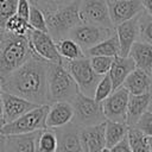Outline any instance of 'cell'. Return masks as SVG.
Listing matches in <instances>:
<instances>
[{
	"label": "cell",
	"instance_id": "1",
	"mask_svg": "<svg viewBox=\"0 0 152 152\" xmlns=\"http://www.w3.org/2000/svg\"><path fill=\"white\" fill-rule=\"evenodd\" d=\"M49 62L33 55L24 64L0 82L2 90L20 96L37 106L49 103L48 96Z\"/></svg>",
	"mask_w": 152,
	"mask_h": 152
},
{
	"label": "cell",
	"instance_id": "2",
	"mask_svg": "<svg viewBox=\"0 0 152 152\" xmlns=\"http://www.w3.org/2000/svg\"><path fill=\"white\" fill-rule=\"evenodd\" d=\"M33 55L26 34L4 30L0 38V82Z\"/></svg>",
	"mask_w": 152,
	"mask_h": 152
},
{
	"label": "cell",
	"instance_id": "3",
	"mask_svg": "<svg viewBox=\"0 0 152 152\" xmlns=\"http://www.w3.org/2000/svg\"><path fill=\"white\" fill-rule=\"evenodd\" d=\"M48 96L49 103L56 101L70 102L78 93V87L69 74L62 61L58 63H50L48 65Z\"/></svg>",
	"mask_w": 152,
	"mask_h": 152
},
{
	"label": "cell",
	"instance_id": "4",
	"mask_svg": "<svg viewBox=\"0 0 152 152\" xmlns=\"http://www.w3.org/2000/svg\"><path fill=\"white\" fill-rule=\"evenodd\" d=\"M78 4L80 0H74L63 7L44 14L48 33L55 42L68 37L71 28L81 23L78 15Z\"/></svg>",
	"mask_w": 152,
	"mask_h": 152
},
{
	"label": "cell",
	"instance_id": "5",
	"mask_svg": "<svg viewBox=\"0 0 152 152\" xmlns=\"http://www.w3.org/2000/svg\"><path fill=\"white\" fill-rule=\"evenodd\" d=\"M49 109V103L39 104L25 114L20 115L15 120L4 124L0 127L1 135H10V134H21V133H31L36 131H40L46 128L45 127V118Z\"/></svg>",
	"mask_w": 152,
	"mask_h": 152
},
{
	"label": "cell",
	"instance_id": "6",
	"mask_svg": "<svg viewBox=\"0 0 152 152\" xmlns=\"http://www.w3.org/2000/svg\"><path fill=\"white\" fill-rule=\"evenodd\" d=\"M62 63L66 68L69 74L72 76V78L75 80L80 93L93 97L96 84L102 76L97 75L93 70V68L90 65L89 57L86 56L82 58L72 59V61L62 59Z\"/></svg>",
	"mask_w": 152,
	"mask_h": 152
},
{
	"label": "cell",
	"instance_id": "7",
	"mask_svg": "<svg viewBox=\"0 0 152 152\" xmlns=\"http://www.w3.org/2000/svg\"><path fill=\"white\" fill-rule=\"evenodd\" d=\"M74 108V119L72 121L80 126H93L100 122L106 121L102 102H97L91 96H87L82 93H78L71 101Z\"/></svg>",
	"mask_w": 152,
	"mask_h": 152
},
{
	"label": "cell",
	"instance_id": "8",
	"mask_svg": "<svg viewBox=\"0 0 152 152\" xmlns=\"http://www.w3.org/2000/svg\"><path fill=\"white\" fill-rule=\"evenodd\" d=\"M113 33H115L114 27H104L100 25L80 23L74 28H71L68 37L75 40L81 46V49L86 51L95 44L100 43L101 40L110 37Z\"/></svg>",
	"mask_w": 152,
	"mask_h": 152
},
{
	"label": "cell",
	"instance_id": "9",
	"mask_svg": "<svg viewBox=\"0 0 152 152\" xmlns=\"http://www.w3.org/2000/svg\"><path fill=\"white\" fill-rule=\"evenodd\" d=\"M78 15L81 23L114 27L109 17L107 0H80Z\"/></svg>",
	"mask_w": 152,
	"mask_h": 152
},
{
	"label": "cell",
	"instance_id": "10",
	"mask_svg": "<svg viewBox=\"0 0 152 152\" xmlns=\"http://www.w3.org/2000/svg\"><path fill=\"white\" fill-rule=\"evenodd\" d=\"M26 37L36 56L50 63H58L62 61V57L59 56L56 48V42L48 32L30 28L26 33Z\"/></svg>",
	"mask_w": 152,
	"mask_h": 152
},
{
	"label": "cell",
	"instance_id": "11",
	"mask_svg": "<svg viewBox=\"0 0 152 152\" xmlns=\"http://www.w3.org/2000/svg\"><path fill=\"white\" fill-rule=\"evenodd\" d=\"M128 97H129V93L122 86L114 89L102 101V109L106 120L125 122Z\"/></svg>",
	"mask_w": 152,
	"mask_h": 152
},
{
	"label": "cell",
	"instance_id": "12",
	"mask_svg": "<svg viewBox=\"0 0 152 152\" xmlns=\"http://www.w3.org/2000/svg\"><path fill=\"white\" fill-rule=\"evenodd\" d=\"M112 24L116 26L129 20L144 11L141 0H107Z\"/></svg>",
	"mask_w": 152,
	"mask_h": 152
},
{
	"label": "cell",
	"instance_id": "13",
	"mask_svg": "<svg viewBox=\"0 0 152 152\" xmlns=\"http://www.w3.org/2000/svg\"><path fill=\"white\" fill-rule=\"evenodd\" d=\"M57 135L56 152H83L80 140V126L74 121L55 128Z\"/></svg>",
	"mask_w": 152,
	"mask_h": 152
},
{
	"label": "cell",
	"instance_id": "14",
	"mask_svg": "<svg viewBox=\"0 0 152 152\" xmlns=\"http://www.w3.org/2000/svg\"><path fill=\"white\" fill-rule=\"evenodd\" d=\"M2 90V89H1ZM2 97V107H4V122H11L19 118L20 115L25 114L30 109L37 107V104L20 97L17 95H13L11 93H7L5 90L1 91Z\"/></svg>",
	"mask_w": 152,
	"mask_h": 152
},
{
	"label": "cell",
	"instance_id": "15",
	"mask_svg": "<svg viewBox=\"0 0 152 152\" xmlns=\"http://www.w3.org/2000/svg\"><path fill=\"white\" fill-rule=\"evenodd\" d=\"M74 119V108L72 104L68 101H56L49 103V109L45 118V127L46 128H58Z\"/></svg>",
	"mask_w": 152,
	"mask_h": 152
},
{
	"label": "cell",
	"instance_id": "16",
	"mask_svg": "<svg viewBox=\"0 0 152 152\" xmlns=\"http://www.w3.org/2000/svg\"><path fill=\"white\" fill-rule=\"evenodd\" d=\"M106 121L93 126L80 127V140L83 152H100L104 146Z\"/></svg>",
	"mask_w": 152,
	"mask_h": 152
},
{
	"label": "cell",
	"instance_id": "17",
	"mask_svg": "<svg viewBox=\"0 0 152 152\" xmlns=\"http://www.w3.org/2000/svg\"><path fill=\"white\" fill-rule=\"evenodd\" d=\"M138 17H134L129 20H126L121 24L114 26L115 34L119 40L120 45V53L119 56H128L129 49L132 44L139 39V25H138Z\"/></svg>",
	"mask_w": 152,
	"mask_h": 152
},
{
	"label": "cell",
	"instance_id": "18",
	"mask_svg": "<svg viewBox=\"0 0 152 152\" xmlns=\"http://www.w3.org/2000/svg\"><path fill=\"white\" fill-rule=\"evenodd\" d=\"M40 131L4 135L5 152H37V138Z\"/></svg>",
	"mask_w": 152,
	"mask_h": 152
},
{
	"label": "cell",
	"instance_id": "19",
	"mask_svg": "<svg viewBox=\"0 0 152 152\" xmlns=\"http://www.w3.org/2000/svg\"><path fill=\"white\" fill-rule=\"evenodd\" d=\"M152 103V89L147 93L139 95H131L128 97L127 113H126V124L127 126H134L139 118L150 109Z\"/></svg>",
	"mask_w": 152,
	"mask_h": 152
},
{
	"label": "cell",
	"instance_id": "20",
	"mask_svg": "<svg viewBox=\"0 0 152 152\" xmlns=\"http://www.w3.org/2000/svg\"><path fill=\"white\" fill-rule=\"evenodd\" d=\"M122 87L126 88V90L131 95H139L147 93L152 89V77L151 74L134 68L128 76L125 78Z\"/></svg>",
	"mask_w": 152,
	"mask_h": 152
},
{
	"label": "cell",
	"instance_id": "21",
	"mask_svg": "<svg viewBox=\"0 0 152 152\" xmlns=\"http://www.w3.org/2000/svg\"><path fill=\"white\" fill-rule=\"evenodd\" d=\"M128 56L133 59L135 68L141 69L148 74L152 71V45L144 40H135L128 52Z\"/></svg>",
	"mask_w": 152,
	"mask_h": 152
},
{
	"label": "cell",
	"instance_id": "22",
	"mask_svg": "<svg viewBox=\"0 0 152 152\" xmlns=\"http://www.w3.org/2000/svg\"><path fill=\"white\" fill-rule=\"evenodd\" d=\"M134 68V62L129 56H115L113 58V63L108 71V75L113 84V90L122 86L125 78Z\"/></svg>",
	"mask_w": 152,
	"mask_h": 152
},
{
	"label": "cell",
	"instance_id": "23",
	"mask_svg": "<svg viewBox=\"0 0 152 152\" xmlns=\"http://www.w3.org/2000/svg\"><path fill=\"white\" fill-rule=\"evenodd\" d=\"M87 57L91 56H109V57H115L119 56L120 53V45L119 40L115 33H113L110 37L101 40L100 43L95 44L94 46L89 48L88 50L84 51Z\"/></svg>",
	"mask_w": 152,
	"mask_h": 152
},
{
	"label": "cell",
	"instance_id": "24",
	"mask_svg": "<svg viewBox=\"0 0 152 152\" xmlns=\"http://www.w3.org/2000/svg\"><path fill=\"white\" fill-rule=\"evenodd\" d=\"M128 126L126 122L106 120L104 125V144L106 147H112L127 135Z\"/></svg>",
	"mask_w": 152,
	"mask_h": 152
},
{
	"label": "cell",
	"instance_id": "25",
	"mask_svg": "<svg viewBox=\"0 0 152 152\" xmlns=\"http://www.w3.org/2000/svg\"><path fill=\"white\" fill-rule=\"evenodd\" d=\"M56 48L62 59L72 61V59L86 57V53L81 49V46L69 37L56 40Z\"/></svg>",
	"mask_w": 152,
	"mask_h": 152
},
{
	"label": "cell",
	"instance_id": "26",
	"mask_svg": "<svg viewBox=\"0 0 152 152\" xmlns=\"http://www.w3.org/2000/svg\"><path fill=\"white\" fill-rule=\"evenodd\" d=\"M127 139L132 152H151L148 137L140 132L135 126H128Z\"/></svg>",
	"mask_w": 152,
	"mask_h": 152
},
{
	"label": "cell",
	"instance_id": "27",
	"mask_svg": "<svg viewBox=\"0 0 152 152\" xmlns=\"http://www.w3.org/2000/svg\"><path fill=\"white\" fill-rule=\"evenodd\" d=\"M57 135L55 129L44 128L39 132L37 138V152H56Z\"/></svg>",
	"mask_w": 152,
	"mask_h": 152
},
{
	"label": "cell",
	"instance_id": "28",
	"mask_svg": "<svg viewBox=\"0 0 152 152\" xmlns=\"http://www.w3.org/2000/svg\"><path fill=\"white\" fill-rule=\"evenodd\" d=\"M139 39L152 45V15L142 11L138 17Z\"/></svg>",
	"mask_w": 152,
	"mask_h": 152
},
{
	"label": "cell",
	"instance_id": "29",
	"mask_svg": "<svg viewBox=\"0 0 152 152\" xmlns=\"http://www.w3.org/2000/svg\"><path fill=\"white\" fill-rule=\"evenodd\" d=\"M30 28H31V26L28 25L27 20L19 17L15 13L8 18V20L6 21V25H5V30L11 33H14V34H26Z\"/></svg>",
	"mask_w": 152,
	"mask_h": 152
},
{
	"label": "cell",
	"instance_id": "30",
	"mask_svg": "<svg viewBox=\"0 0 152 152\" xmlns=\"http://www.w3.org/2000/svg\"><path fill=\"white\" fill-rule=\"evenodd\" d=\"M27 23H28V25L31 26V28H33V30H39V31L48 32L46 21H45V15H44L43 11H40L38 7H36V6H33V5L30 6V12H28Z\"/></svg>",
	"mask_w": 152,
	"mask_h": 152
},
{
	"label": "cell",
	"instance_id": "31",
	"mask_svg": "<svg viewBox=\"0 0 152 152\" xmlns=\"http://www.w3.org/2000/svg\"><path fill=\"white\" fill-rule=\"evenodd\" d=\"M112 91H113V84H112V81H110L109 75L106 74V75H103V76L100 78V81L97 82L93 97H94L95 101L102 102Z\"/></svg>",
	"mask_w": 152,
	"mask_h": 152
},
{
	"label": "cell",
	"instance_id": "32",
	"mask_svg": "<svg viewBox=\"0 0 152 152\" xmlns=\"http://www.w3.org/2000/svg\"><path fill=\"white\" fill-rule=\"evenodd\" d=\"M113 58L114 57H109V56H91L89 57V61H90V65L93 70L97 75L103 76L108 74L110 65L113 63Z\"/></svg>",
	"mask_w": 152,
	"mask_h": 152
},
{
	"label": "cell",
	"instance_id": "33",
	"mask_svg": "<svg viewBox=\"0 0 152 152\" xmlns=\"http://www.w3.org/2000/svg\"><path fill=\"white\" fill-rule=\"evenodd\" d=\"M28 1L31 5L38 7L45 14V13L52 12L59 7H63V6L72 2L74 0H28Z\"/></svg>",
	"mask_w": 152,
	"mask_h": 152
},
{
	"label": "cell",
	"instance_id": "34",
	"mask_svg": "<svg viewBox=\"0 0 152 152\" xmlns=\"http://www.w3.org/2000/svg\"><path fill=\"white\" fill-rule=\"evenodd\" d=\"M18 0H0V28L5 30L6 21L15 13Z\"/></svg>",
	"mask_w": 152,
	"mask_h": 152
},
{
	"label": "cell",
	"instance_id": "35",
	"mask_svg": "<svg viewBox=\"0 0 152 152\" xmlns=\"http://www.w3.org/2000/svg\"><path fill=\"white\" fill-rule=\"evenodd\" d=\"M140 132H142L145 135L152 138V110H146L137 121L134 125Z\"/></svg>",
	"mask_w": 152,
	"mask_h": 152
},
{
	"label": "cell",
	"instance_id": "36",
	"mask_svg": "<svg viewBox=\"0 0 152 152\" xmlns=\"http://www.w3.org/2000/svg\"><path fill=\"white\" fill-rule=\"evenodd\" d=\"M30 1L28 0H18L17 1V7H15V14L19 17L24 18L27 20L28 18V12H30Z\"/></svg>",
	"mask_w": 152,
	"mask_h": 152
},
{
	"label": "cell",
	"instance_id": "37",
	"mask_svg": "<svg viewBox=\"0 0 152 152\" xmlns=\"http://www.w3.org/2000/svg\"><path fill=\"white\" fill-rule=\"evenodd\" d=\"M109 148H110V152H132V148L129 146L127 135L122 140H120L119 142H116L114 146H112Z\"/></svg>",
	"mask_w": 152,
	"mask_h": 152
},
{
	"label": "cell",
	"instance_id": "38",
	"mask_svg": "<svg viewBox=\"0 0 152 152\" xmlns=\"http://www.w3.org/2000/svg\"><path fill=\"white\" fill-rule=\"evenodd\" d=\"M141 4H142V7H144V11L152 15V0H141Z\"/></svg>",
	"mask_w": 152,
	"mask_h": 152
},
{
	"label": "cell",
	"instance_id": "39",
	"mask_svg": "<svg viewBox=\"0 0 152 152\" xmlns=\"http://www.w3.org/2000/svg\"><path fill=\"white\" fill-rule=\"evenodd\" d=\"M1 87H0V127L5 124L4 122V107H2V97H1Z\"/></svg>",
	"mask_w": 152,
	"mask_h": 152
},
{
	"label": "cell",
	"instance_id": "40",
	"mask_svg": "<svg viewBox=\"0 0 152 152\" xmlns=\"http://www.w3.org/2000/svg\"><path fill=\"white\" fill-rule=\"evenodd\" d=\"M100 152H110V148H109V147H106V146H104V147H103V148H102V150H101Z\"/></svg>",
	"mask_w": 152,
	"mask_h": 152
},
{
	"label": "cell",
	"instance_id": "41",
	"mask_svg": "<svg viewBox=\"0 0 152 152\" xmlns=\"http://www.w3.org/2000/svg\"><path fill=\"white\" fill-rule=\"evenodd\" d=\"M148 138H150V137H148ZM148 141H150V148H151V152H152V138H150Z\"/></svg>",
	"mask_w": 152,
	"mask_h": 152
},
{
	"label": "cell",
	"instance_id": "42",
	"mask_svg": "<svg viewBox=\"0 0 152 152\" xmlns=\"http://www.w3.org/2000/svg\"><path fill=\"white\" fill-rule=\"evenodd\" d=\"M2 32H4V30H1V28H0V38H1V34H2Z\"/></svg>",
	"mask_w": 152,
	"mask_h": 152
},
{
	"label": "cell",
	"instance_id": "43",
	"mask_svg": "<svg viewBox=\"0 0 152 152\" xmlns=\"http://www.w3.org/2000/svg\"><path fill=\"white\" fill-rule=\"evenodd\" d=\"M150 109H151V110H152V103H151V106H150Z\"/></svg>",
	"mask_w": 152,
	"mask_h": 152
},
{
	"label": "cell",
	"instance_id": "44",
	"mask_svg": "<svg viewBox=\"0 0 152 152\" xmlns=\"http://www.w3.org/2000/svg\"><path fill=\"white\" fill-rule=\"evenodd\" d=\"M151 77H152V71H151Z\"/></svg>",
	"mask_w": 152,
	"mask_h": 152
}]
</instances>
